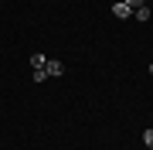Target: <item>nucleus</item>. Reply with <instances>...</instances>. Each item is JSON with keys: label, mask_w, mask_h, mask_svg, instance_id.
Wrapping results in <instances>:
<instances>
[{"label": "nucleus", "mask_w": 153, "mask_h": 150, "mask_svg": "<svg viewBox=\"0 0 153 150\" xmlns=\"http://www.w3.org/2000/svg\"><path fill=\"white\" fill-rule=\"evenodd\" d=\"M123 4H126V7H133V10H136V7H143V4H146V0H123Z\"/></svg>", "instance_id": "39448f33"}, {"label": "nucleus", "mask_w": 153, "mask_h": 150, "mask_svg": "<svg viewBox=\"0 0 153 150\" xmlns=\"http://www.w3.org/2000/svg\"><path fill=\"white\" fill-rule=\"evenodd\" d=\"M44 65H48L44 55H31V68H34V72H44Z\"/></svg>", "instance_id": "7ed1b4c3"}, {"label": "nucleus", "mask_w": 153, "mask_h": 150, "mask_svg": "<svg viewBox=\"0 0 153 150\" xmlns=\"http://www.w3.org/2000/svg\"><path fill=\"white\" fill-rule=\"evenodd\" d=\"M143 140H146V147L153 150V130H146V133H143Z\"/></svg>", "instance_id": "423d86ee"}, {"label": "nucleus", "mask_w": 153, "mask_h": 150, "mask_svg": "<svg viewBox=\"0 0 153 150\" xmlns=\"http://www.w3.org/2000/svg\"><path fill=\"white\" fill-rule=\"evenodd\" d=\"M61 72H65V65H61V61H58V58H48V65H44V75H48V78H51V75H55V78H58Z\"/></svg>", "instance_id": "f257e3e1"}, {"label": "nucleus", "mask_w": 153, "mask_h": 150, "mask_svg": "<svg viewBox=\"0 0 153 150\" xmlns=\"http://www.w3.org/2000/svg\"><path fill=\"white\" fill-rule=\"evenodd\" d=\"M112 14H116V17H123V21H126V17H133V7H126L123 0H116V4H112Z\"/></svg>", "instance_id": "f03ea898"}, {"label": "nucleus", "mask_w": 153, "mask_h": 150, "mask_svg": "<svg viewBox=\"0 0 153 150\" xmlns=\"http://www.w3.org/2000/svg\"><path fill=\"white\" fill-rule=\"evenodd\" d=\"M133 17H136V21H150V7H146V4L136 7V10H133Z\"/></svg>", "instance_id": "20e7f679"}]
</instances>
